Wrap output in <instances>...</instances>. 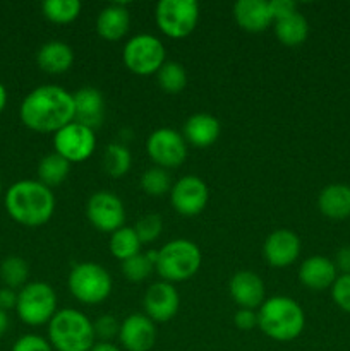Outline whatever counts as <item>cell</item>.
Returning <instances> with one entry per match:
<instances>
[{"label": "cell", "instance_id": "4316f807", "mask_svg": "<svg viewBox=\"0 0 350 351\" xmlns=\"http://www.w3.org/2000/svg\"><path fill=\"white\" fill-rule=\"evenodd\" d=\"M141 245L143 243H141L136 230L130 228V226H122L110 235V252L120 263L139 254Z\"/></svg>", "mask_w": 350, "mask_h": 351}, {"label": "cell", "instance_id": "b9f144b4", "mask_svg": "<svg viewBox=\"0 0 350 351\" xmlns=\"http://www.w3.org/2000/svg\"><path fill=\"white\" fill-rule=\"evenodd\" d=\"M89 351H122V350H120L117 345H113V343L98 341V343H95V346H93Z\"/></svg>", "mask_w": 350, "mask_h": 351}, {"label": "cell", "instance_id": "4fadbf2b", "mask_svg": "<svg viewBox=\"0 0 350 351\" xmlns=\"http://www.w3.org/2000/svg\"><path fill=\"white\" fill-rule=\"evenodd\" d=\"M208 199V185L196 175H185L172 185V208L182 216H198L206 208Z\"/></svg>", "mask_w": 350, "mask_h": 351}, {"label": "cell", "instance_id": "9a60e30c", "mask_svg": "<svg viewBox=\"0 0 350 351\" xmlns=\"http://www.w3.org/2000/svg\"><path fill=\"white\" fill-rule=\"evenodd\" d=\"M263 256L271 267L292 266L301 256V239L292 230H275L264 240Z\"/></svg>", "mask_w": 350, "mask_h": 351}, {"label": "cell", "instance_id": "8fae6325", "mask_svg": "<svg viewBox=\"0 0 350 351\" xmlns=\"http://www.w3.org/2000/svg\"><path fill=\"white\" fill-rule=\"evenodd\" d=\"M96 147L95 130L82 123L71 122L54 134V149L69 163H82Z\"/></svg>", "mask_w": 350, "mask_h": 351}, {"label": "cell", "instance_id": "3957f363", "mask_svg": "<svg viewBox=\"0 0 350 351\" xmlns=\"http://www.w3.org/2000/svg\"><path fill=\"white\" fill-rule=\"evenodd\" d=\"M257 328L278 343L297 339L305 328V314L294 298L277 295L257 308Z\"/></svg>", "mask_w": 350, "mask_h": 351}, {"label": "cell", "instance_id": "7a4b0ae2", "mask_svg": "<svg viewBox=\"0 0 350 351\" xmlns=\"http://www.w3.org/2000/svg\"><path fill=\"white\" fill-rule=\"evenodd\" d=\"M7 215L30 228L45 225L55 213V195L38 180H19L10 185L3 197Z\"/></svg>", "mask_w": 350, "mask_h": 351}, {"label": "cell", "instance_id": "f35d334b", "mask_svg": "<svg viewBox=\"0 0 350 351\" xmlns=\"http://www.w3.org/2000/svg\"><path fill=\"white\" fill-rule=\"evenodd\" d=\"M235 326L240 331H253L257 328V312L250 308H239L235 312Z\"/></svg>", "mask_w": 350, "mask_h": 351}, {"label": "cell", "instance_id": "2e32d148", "mask_svg": "<svg viewBox=\"0 0 350 351\" xmlns=\"http://www.w3.org/2000/svg\"><path fill=\"white\" fill-rule=\"evenodd\" d=\"M119 339L126 351H150L156 343V326L146 314H130L120 324Z\"/></svg>", "mask_w": 350, "mask_h": 351}, {"label": "cell", "instance_id": "5bb4252c", "mask_svg": "<svg viewBox=\"0 0 350 351\" xmlns=\"http://www.w3.org/2000/svg\"><path fill=\"white\" fill-rule=\"evenodd\" d=\"M144 314L153 322H168L177 315L180 297L177 288L167 281L153 283L144 293Z\"/></svg>", "mask_w": 350, "mask_h": 351}, {"label": "cell", "instance_id": "5b68a950", "mask_svg": "<svg viewBox=\"0 0 350 351\" xmlns=\"http://www.w3.org/2000/svg\"><path fill=\"white\" fill-rule=\"evenodd\" d=\"M202 263L201 249L194 242L185 239L172 240L158 250V261L154 271L161 281L180 283L187 281L199 271Z\"/></svg>", "mask_w": 350, "mask_h": 351}, {"label": "cell", "instance_id": "e575fe53", "mask_svg": "<svg viewBox=\"0 0 350 351\" xmlns=\"http://www.w3.org/2000/svg\"><path fill=\"white\" fill-rule=\"evenodd\" d=\"M331 298L336 307L350 314V274H338L331 287Z\"/></svg>", "mask_w": 350, "mask_h": 351}, {"label": "cell", "instance_id": "cb8c5ba5", "mask_svg": "<svg viewBox=\"0 0 350 351\" xmlns=\"http://www.w3.org/2000/svg\"><path fill=\"white\" fill-rule=\"evenodd\" d=\"M318 208L325 218L343 221L350 218V185L329 184L319 192Z\"/></svg>", "mask_w": 350, "mask_h": 351}, {"label": "cell", "instance_id": "4dcf8cb0", "mask_svg": "<svg viewBox=\"0 0 350 351\" xmlns=\"http://www.w3.org/2000/svg\"><path fill=\"white\" fill-rule=\"evenodd\" d=\"M158 86L168 95H177L184 91L187 86V72L185 67L178 62H165L160 71L156 72Z\"/></svg>", "mask_w": 350, "mask_h": 351}, {"label": "cell", "instance_id": "e0dca14e", "mask_svg": "<svg viewBox=\"0 0 350 351\" xmlns=\"http://www.w3.org/2000/svg\"><path fill=\"white\" fill-rule=\"evenodd\" d=\"M230 297L233 298L239 308L256 311L263 305L264 283L254 271H237L229 283Z\"/></svg>", "mask_w": 350, "mask_h": 351}, {"label": "cell", "instance_id": "7402d4cb", "mask_svg": "<svg viewBox=\"0 0 350 351\" xmlns=\"http://www.w3.org/2000/svg\"><path fill=\"white\" fill-rule=\"evenodd\" d=\"M220 130L222 127H220L216 117L209 115V113H194L185 120L182 136H184L185 143L192 144V146L209 147L220 137Z\"/></svg>", "mask_w": 350, "mask_h": 351}, {"label": "cell", "instance_id": "7c38bea8", "mask_svg": "<svg viewBox=\"0 0 350 351\" xmlns=\"http://www.w3.org/2000/svg\"><path fill=\"white\" fill-rule=\"evenodd\" d=\"M86 218L98 232L113 233L126 223V208L119 195L108 191H98L88 199Z\"/></svg>", "mask_w": 350, "mask_h": 351}, {"label": "cell", "instance_id": "8992f818", "mask_svg": "<svg viewBox=\"0 0 350 351\" xmlns=\"http://www.w3.org/2000/svg\"><path fill=\"white\" fill-rule=\"evenodd\" d=\"M72 297L84 305H100L110 297L113 288L112 276L103 266L95 263H79L67 278Z\"/></svg>", "mask_w": 350, "mask_h": 351}, {"label": "cell", "instance_id": "836d02e7", "mask_svg": "<svg viewBox=\"0 0 350 351\" xmlns=\"http://www.w3.org/2000/svg\"><path fill=\"white\" fill-rule=\"evenodd\" d=\"M134 230H136L141 243H151L160 237L161 230H163V219H161L160 215H154V213L144 215L137 219Z\"/></svg>", "mask_w": 350, "mask_h": 351}, {"label": "cell", "instance_id": "ba28073f", "mask_svg": "<svg viewBox=\"0 0 350 351\" xmlns=\"http://www.w3.org/2000/svg\"><path fill=\"white\" fill-rule=\"evenodd\" d=\"M154 21L165 36L182 40L198 26L199 3L196 0H160L154 9Z\"/></svg>", "mask_w": 350, "mask_h": 351}, {"label": "cell", "instance_id": "ab89813d", "mask_svg": "<svg viewBox=\"0 0 350 351\" xmlns=\"http://www.w3.org/2000/svg\"><path fill=\"white\" fill-rule=\"evenodd\" d=\"M335 267L338 273L342 274H350V245L342 247V249L336 252L335 256Z\"/></svg>", "mask_w": 350, "mask_h": 351}, {"label": "cell", "instance_id": "6da1fadb", "mask_svg": "<svg viewBox=\"0 0 350 351\" xmlns=\"http://www.w3.org/2000/svg\"><path fill=\"white\" fill-rule=\"evenodd\" d=\"M19 119L34 132H58L62 127L74 122V96L60 86H38L24 96Z\"/></svg>", "mask_w": 350, "mask_h": 351}, {"label": "cell", "instance_id": "f1b7e54d", "mask_svg": "<svg viewBox=\"0 0 350 351\" xmlns=\"http://www.w3.org/2000/svg\"><path fill=\"white\" fill-rule=\"evenodd\" d=\"M79 0H45L41 3L43 16L55 24H69L81 14Z\"/></svg>", "mask_w": 350, "mask_h": 351}, {"label": "cell", "instance_id": "d6986e66", "mask_svg": "<svg viewBox=\"0 0 350 351\" xmlns=\"http://www.w3.org/2000/svg\"><path fill=\"white\" fill-rule=\"evenodd\" d=\"M338 278L335 263L325 256L307 257L299 267V280L312 291H323L333 287Z\"/></svg>", "mask_w": 350, "mask_h": 351}, {"label": "cell", "instance_id": "484cf974", "mask_svg": "<svg viewBox=\"0 0 350 351\" xmlns=\"http://www.w3.org/2000/svg\"><path fill=\"white\" fill-rule=\"evenodd\" d=\"M71 171V163L60 154L50 153L41 158L38 163V182H41L47 187H57L67 178Z\"/></svg>", "mask_w": 350, "mask_h": 351}, {"label": "cell", "instance_id": "d4e9b609", "mask_svg": "<svg viewBox=\"0 0 350 351\" xmlns=\"http://www.w3.org/2000/svg\"><path fill=\"white\" fill-rule=\"evenodd\" d=\"M275 34L285 47H299L309 36V23L302 14L295 12L275 23Z\"/></svg>", "mask_w": 350, "mask_h": 351}, {"label": "cell", "instance_id": "8d00e7d4", "mask_svg": "<svg viewBox=\"0 0 350 351\" xmlns=\"http://www.w3.org/2000/svg\"><path fill=\"white\" fill-rule=\"evenodd\" d=\"M10 351H54L50 341L43 336L38 335H24L12 345Z\"/></svg>", "mask_w": 350, "mask_h": 351}, {"label": "cell", "instance_id": "52a82bcc", "mask_svg": "<svg viewBox=\"0 0 350 351\" xmlns=\"http://www.w3.org/2000/svg\"><path fill=\"white\" fill-rule=\"evenodd\" d=\"M16 312L27 326H43L57 314V293L45 281L26 283L17 291Z\"/></svg>", "mask_w": 350, "mask_h": 351}, {"label": "cell", "instance_id": "277c9868", "mask_svg": "<svg viewBox=\"0 0 350 351\" xmlns=\"http://www.w3.org/2000/svg\"><path fill=\"white\" fill-rule=\"evenodd\" d=\"M48 341L54 351H89L96 336L88 315L75 308H62L48 322Z\"/></svg>", "mask_w": 350, "mask_h": 351}, {"label": "cell", "instance_id": "f6af8a7d", "mask_svg": "<svg viewBox=\"0 0 350 351\" xmlns=\"http://www.w3.org/2000/svg\"><path fill=\"white\" fill-rule=\"evenodd\" d=\"M0 194H2V178H0Z\"/></svg>", "mask_w": 350, "mask_h": 351}, {"label": "cell", "instance_id": "d6a6232c", "mask_svg": "<svg viewBox=\"0 0 350 351\" xmlns=\"http://www.w3.org/2000/svg\"><path fill=\"white\" fill-rule=\"evenodd\" d=\"M120 269H122L124 278L129 280L130 283H141V281L148 280L151 276V273L154 271V266L150 263L146 254L139 252L136 256L129 257V259L122 261Z\"/></svg>", "mask_w": 350, "mask_h": 351}, {"label": "cell", "instance_id": "1f68e13d", "mask_svg": "<svg viewBox=\"0 0 350 351\" xmlns=\"http://www.w3.org/2000/svg\"><path fill=\"white\" fill-rule=\"evenodd\" d=\"M141 189L151 197H161V195L168 194L172 191L170 175L165 168H150L141 177Z\"/></svg>", "mask_w": 350, "mask_h": 351}, {"label": "cell", "instance_id": "ac0fdd59", "mask_svg": "<svg viewBox=\"0 0 350 351\" xmlns=\"http://www.w3.org/2000/svg\"><path fill=\"white\" fill-rule=\"evenodd\" d=\"M74 96V122L82 123L89 129H98L105 120V98L102 91L91 86L78 89Z\"/></svg>", "mask_w": 350, "mask_h": 351}, {"label": "cell", "instance_id": "44dd1931", "mask_svg": "<svg viewBox=\"0 0 350 351\" xmlns=\"http://www.w3.org/2000/svg\"><path fill=\"white\" fill-rule=\"evenodd\" d=\"M130 27V12L126 3H110L96 17V33L105 41H119Z\"/></svg>", "mask_w": 350, "mask_h": 351}, {"label": "cell", "instance_id": "ee69618b", "mask_svg": "<svg viewBox=\"0 0 350 351\" xmlns=\"http://www.w3.org/2000/svg\"><path fill=\"white\" fill-rule=\"evenodd\" d=\"M5 106H7V89L5 86L0 82V115H2V112L5 110Z\"/></svg>", "mask_w": 350, "mask_h": 351}, {"label": "cell", "instance_id": "603a6c76", "mask_svg": "<svg viewBox=\"0 0 350 351\" xmlns=\"http://www.w3.org/2000/svg\"><path fill=\"white\" fill-rule=\"evenodd\" d=\"M36 64L47 74H64L74 64V51H72V48L67 43L60 40L47 41L38 50Z\"/></svg>", "mask_w": 350, "mask_h": 351}, {"label": "cell", "instance_id": "ffe728a7", "mask_svg": "<svg viewBox=\"0 0 350 351\" xmlns=\"http://www.w3.org/2000/svg\"><path fill=\"white\" fill-rule=\"evenodd\" d=\"M233 17L247 33H263L273 23L268 0H239L233 5Z\"/></svg>", "mask_w": 350, "mask_h": 351}, {"label": "cell", "instance_id": "f546056e", "mask_svg": "<svg viewBox=\"0 0 350 351\" xmlns=\"http://www.w3.org/2000/svg\"><path fill=\"white\" fill-rule=\"evenodd\" d=\"M30 276V266L19 256H9L0 264V280L10 290H17L26 285Z\"/></svg>", "mask_w": 350, "mask_h": 351}, {"label": "cell", "instance_id": "30bf717a", "mask_svg": "<svg viewBox=\"0 0 350 351\" xmlns=\"http://www.w3.org/2000/svg\"><path fill=\"white\" fill-rule=\"evenodd\" d=\"M148 156L160 168H177L187 158V143L180 132L161 127L150 134L146 141Z\"/></svg>", "mask_w": 350, "mask_h": 351}, {"label": "cell", "instance_id": "9c48e42d", "mask_svg": "<svg viewBox=\"0 0 350 351\" xmlns=\"http://www.w3.org/2000/svg\"><path fill=\"white\" fill-rule=\"evenodd\" d=\"M165 57H167V51L160 38L148 33L130 38L122 51L124 64L136 75L156 74L165 64Z\"/></svg>", "mask_w": 350, "mask_h": 351}, {"label": "cell", "instance_id": "7bdbcfd3", "mask_svg": "<svg viewBox=\"0 0 350 351\" xmlns=\"http://www.w3.org/2000/svg\"><path fill=\"white\" fill-rule=\"evenodd\" d=\"M9 329V315H7L5 311L0 308V336H3Z\"/></svg>", "mask_w": 350, "mask_h": 351}, {"label": "cell", "instance_id": "83f0119b", "mask_svg": "<svg viewBox=\"0 0 350 351\" xmlns=\"http://www.w3.org/2000/svg\"><path fill=\"white\" fill-rule=\"evenodd\" d=\"M132 154L124 143H112L103 154V170L112 178H120L130 170Z\"/></svg>", "mask_w": 350, "mask_h": 351}, {"label": "cell", "instance_id": "60d3db41", "mask_svg": "<svg viewBox=\"0 0 350 351\" xmlns=\"http://www.w3.org/2000/svg\"><path fill=\"white\" fill-rule=\"evenodd\" d=\"M17 304V291L10 290V288L3 287L0 288V308L2 311H10V308H16Z\"/></svg>", "mask_w": 350, "mask_h": 351}, {"label": "cell", "instance_id": "d590c367", "mask_svg": "<svg viewBox=\"0 0 350 351\" xmlns=\"http://www.w3.org/2000/svg\"><path fill=\"white\" fill-rule=\"evenodd\" d=\"M93 328H95L96 339H100V341H106V343H112V339L115 338V336H119V331H120L119 321L110 314L102 315V317L96 319V321L93 322Z\"/></svg>", "mask_w": 350, "mask_h": 351}, {"label": "cell", "instance_id": "74e56055", "mask_svg": "<svg viewBox=\"0 0 350 351\" xmlns=\"http://www.w3.org/2000/svg\"><path fill=\"white\" fill-rule=\"evenodd\" d=\"M268 5H270V14L273 17V23L297 12V5L292 0H270Z\"/></svg>", "mask_w": 350, "mask_h": 351}]
</instances>
